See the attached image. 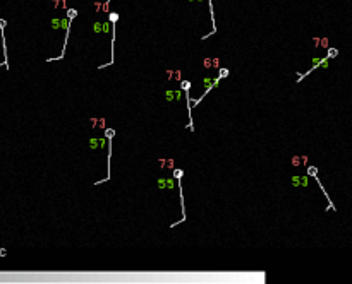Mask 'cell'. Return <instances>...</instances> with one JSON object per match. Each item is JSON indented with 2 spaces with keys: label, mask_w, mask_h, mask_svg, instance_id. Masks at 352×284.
Returning <instances> with one entry per match:
<instances>
[{
  "label": "cell",
  "mask_w": 352,
  "mask_h": 284,
  "mask_svg": "<svg viewBox=\"0 0 352 284\" xmlns=\"http://www.w3.org/2000/svg\"><path fill=\"white\" fill-rule=\"evenodd\" d=\"M227 75H229V70H227V69H222V70H220V79L227 77Z\"/></svg>",
  "instance_id": "3957f363"
},
{
  "label": "cell",
  "mask_w": 352,
  "mask_h": 284,
  "mask_svg": "<svg viewBox=\"0 0 352 284\" xmlns=\"http://www.w3.org/2000/svg\"><path fill=\"white\" fill-rule=\"evenodd\" d=\"M181 86H182V89H184V91H189V88H191V82H189V80H182Z\"/></svg>",
  "instance_id": "6da1fadb"
},
{
  "label": "cell",
  "mask_w": 352,
  "mask_h": 284,
  "mask_svg": "<svg viewBox=\"0 0 352 284\" xmlns=\"http://www.w3.org/2000/svg\"><path fill=\"white\" fill-rule=\"evenodd\" d=\"M337 53H338V51H337L335 48H332L330 51H328V58H332V57H337Z\"/></svg>",
  "instance_id": "7a4b0ae2"
},
{
  "label": "cell",
  "mask_w": 352,
  "mask_h": 284,
  "mask_svg": "<svg viewBox=\"0 0 352 284\" xmlns=\"http://www.w3.org/2000/svg\"><path fill=\"white\" fill-rule=\"evenodd\" d=\"M117 17H119V16H117V12H112V14H110V21H112V22H115Z\"/></svg>",
  "instance_id": "277c9868"
}]
</instances>
